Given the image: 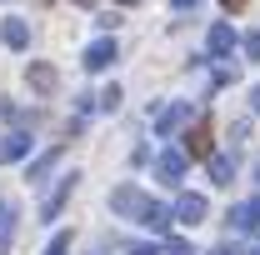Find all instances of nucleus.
Returning a JSON list of instances; mask_svg holds the SVG:
<instances>
[{
    "instance_id": "obj_1",
    "label": "nucleus",
    "mask_w": 260,
    "mask_h": 255,
    "mask_svg": "<svg viewBox=\"0 0 260 255\" xmlns=\"http://www.w3.org/2000/svg\"><path fill=\"white\" fill-rule=\"evenodd\" d=\"M150 205H155V200L140 190V185H115V190H110V210H115V215H125V220H145V210H150Z\"/></svg>"
},
{
    "instance_id": "obj_2",
    "label": "nucleus",
    "mask_w": 260,
    "mask_h": 255,
    "mask_svg": "<svg viewBox=\"0 0 260 255\" xmlns=\"http://www.w3.org/2000/svg\"><path fill=\"white\" fill-rule=\"evenodd\" d=\"M115 60H120V45H115L110 35L90 40V45H85V55H80V65H85V70H110Z\"/></svg>"
},
{
    "instance_id": "obj_3",
    "label": "nucleus",
    "mask_w": 260,
    "mask_h": 255,
    "mask_svg": "<svg viewBox=\"0 0 260 255\" xmlns=\"http://www.w3.org/2000/svg\"><path fill=\"white\" fill-rule=\"evenodd\" d=\"M180 125H190V100H170L155 110V135H175Z\"/></svg>"
},
{
    "instance_id": "obj_4",
    "label": "nucleus",
    "mask_w": 260,
    "mask_h": 255,
    "mask_svg": "<svg viewBox=\"0 0 260 255\" xmlns=\"http://www.w3.org/2000/svg\"><path fill=\"white\" fill-rule=\"evenodd\" d=\"M210 135H215V130H210V120L200 115L195 130H185V155H190V160H210V155H215V140H210Z\"/></svg>"
},
{
    "instance_id": "obj_5",
    "label": "nucleus",
    "mask_w": 260,
    "mask_h": 255,
    "mask_svg": "<svg viewBox=\"0 0 260 255\" xmlns=\"http://www.w3.org/2000/svg\"><path fill=\"white\" fill-rule=\"evenodd\" d=\"M170 215H175V220H180V225H200V220H205V215H210V205H205V195L185 190V195H180V200H175V205H170Z\"/></svg>"
},
{
    "instance_id": "obj_6",
    "label": "nucleus",
    "mask_w": 260,
    "mask_h": 255,
    "mask_svg": "<svg viewBox=\"0 0 260 255\" xmlns=\"http://www.w3.org/2000/svg\"><path fill=\"white\" fill-rule=\"evenodd\" d=\"M30 135H25V130H5V135H0V165H15V160H25L30 155Z\"/></svg>"
},
{
    "instance_id": "obj_7",
    "label": "nucleus",
    "mask_w": 260,
    "mask_h": 255,
    "mask_svg": "<svg viewBox=\"0 0 260 255\" xmlns=\"http://www.w3.org/2000/svg\"><path fill=\"white\" fill-rule=\"evenodd\" d=\"M155 175H160L165 185H180V180H185V150H165V155L155 160Z\"/></svg>"
},
{
    "instance_id": "obj_8",
    "label": "nucleus",
    "mask_w": 260,
    "mask_h": 255,
    "mask_svg": "<svg viewBox=\"0 0 260 255\" xmlns=\"http://www.w3.org/2000/svg\"><path fill=\"white\" fill-rule=\"evenodd\" d=\"M75 180H80V175L70 170V175H60V185L45 195V205H40V215H45V220H55V215H60V205L70 200V190H75Z\"/></svg>"
},
{
    "instance_id": "obj_9",
    "label": "nucleus",
    "mask_w": 260,
    "mask_h": 255,
    "mask_svg": "<svg viewBox=\"0 0 260 255\" xmlns=\"http://www.w3.org/2000/svg\"><path fill=\"white\" fill-rule=\"evenodd\" d=\"M25 80H30V90H40V95H50V90L60 85L55 65H45V60H30V70H25Z\"/></svg>"
},
{
    "instance_id": "obj_10",
    "label": "nucleus",
    "mask_w": 260,
    "mask_h": 255,
    "mask_svg": "<svg viewBox=\"0 0 260 255\" xmlns=\"http://www.w3.org/2000/svg\"><path fill=\"white\" fill-rule=\"evenodd\" d=\"M0 40H5L10 50H25V45H30V25L10 15V20H0Z\"/></svg>"
},
{
    "instance_id": "obj_11",
    "label": "nucleus",
    "mask_w": 260,
    "mask_h": 255,
    "mask_svg": "<svg viewBox=\"0 0 260 255\" xmlns=\"http://www.w3.org/2000/svg\"><path fill=\"white\" fill-rule=\"evenodd\" d=\"M230 50H235V30H230L225 20H215V25H210V55H215V60H225Z\"/></svg>"
},
{
    "instance_id": "obj_12",
    "label": "nucleus",
    "mask_w": 260,
    "mask_h": 255,
    "mask_svg": "<svg viewBox=\"0 0 260 255\" xmlns=\"http://www.w3.org/2000/svg\"><path fill=\"white\" fill-rule=\"evenodd\" d=\"M60 155H65V145H50V150H45L40 160H30V170H25V180H45V175L55 170V160H60Z\"/></svg>"
},
{
    "instance_id": "obj_13",
    "label": "nucleus",
    "mask_w": 260,
    "mask_h": 255,
    "mask_svg": "<svg viewBox=\"0 0 260 255\" xmlns=\"http://www.w3.org/2000/svg\"><path fill=\"white\" fill-rule=\"evenodd\" d=\"M205 165H210V180H215V185H230V180H235V160L230 155H210Z\"/></svg>"
},
{
    "instance_id": "obj_14",
    "label": "nucleus",
    "mask_w": 260,
    "mask_h": 255,
    "mask_svg": "<svg viewBox=\"0 0 260 255\" xmlns=\"http://www.w3.org/2000/svg\"><path fill=\"white\" fill-rule=\"evenodd\" d=\"M145 230H155V235H165V230H170V225H175V215H170V210H165V205H150V210H145Z\"/></svg>"
},
{
    "instance_id": "obj_15",
    "label": "nucleus",
    "mask_w": 260,
    "mask_h": 255,
    "mask_svg": "<svg viewBox=\"0 0 260 255\" xmlns=\"http://www.w3.org/2000/svg\"><path fill=\"white\" fill-rule=\"evenodd\" d=\"M10 235H15V205L0 200V240H10Z\"/></svg>"
},
{
    "instance_id": "obj_16",
    "label": "nucleus",
    "mask_w": 260,
    "mask_h": 255,
    "mask_svg": "<svg viewBox=\"0 0 260 255\" xmlns=\"http://www.w3.org/2000/svg\"><path fill=\"white\" fill-rule=\"evenodd\" d=\"M95 105L100 110H115V105H120V85H105V90L95 95Z\"/></svg>"
},
{
    "instance_id": "obj_17",
    "label": "nucleus",
    "mask_w": 260,
    "mask_h": 255,
    "mask_svg": "<svg viewBox=\"0 0 260 255\" xmlns=\"http://www.w3.org/2000/svg\"><path fill=\"white\" fill-rule=\"evenodd\" d=\"M225 220L235 225V230H250V210H245V205H235V210H230Z\"/></svg>"
},
{
    "instance_id": "obj_18",
    "label": "nucleus",
    "mask_w": 260,
    "mask_h": 255,
    "mask_svg": "<svg viewBox=\"0 0 260 255\" xmlns=\"http://www.w3.org/2000/svg\"><path fill=\"white\" fill-rule=\"evenodd\" d=\"M165 255H195V250H190V240H180V235H170V240H165Z\"/></svg>"
},
{
    "instance_id": "obj_19",
    "label": "nucleus",
    "mask_w": 260,
    "mask_h": 255,
    "mask_svg": "<svg viewBox=\"0 0 260 255\" xmlns=\"http://www.w3.org/2000/svg\"><path fill=\"white\" fill-rule=\"evenodd\" d=\"M65 250H70V235H65V230H60V235H55V240L45 245V255H65Z\"/></svg>"
},
{
    "instance_id": "obj_20",
    "label": "nucleus",
    "mask_w": 260,
    "mask_h": 255,
    "mask_svg": "<svg viewBox=\"0 0 260 255\" xmlns=\"http://www.w3.org/2000/svg\"><path fill=\"white\" fill-rule=\"evenodd\" d=\"M245 55H250V60H260V30L245 35Z\"/></svg>"
},
{
    "instance_id": "obj_21",
    "label": "nucleus",
    "mask_w": 260,
    "mask_h": 255,
    "mask_svg": "<svg viewBox=\"0 0 260 255\" xmlns=\"http://www.w3.org/2000/svg\"><path fill=\"white\" fill-rule=\"evenodd\" d=\"M245 210H250V230H260V195L250 200V205H245Z\"/></svg>"
},
{
    "instance_id": "obj_22",
    "label": "nucleus",
    "mask_w": 260,
    "mask_h": 255,
    "mask_svg": "<svg viewBox=\"0 0 260 255\" xmlns=\"http://www.w3.org/2000/svg\"><path fill=\"white\" fill-rule=\"evenodd\" d=\"M125 255H160V250H155V245H130Z\"/></svg>"
},
{
    "instance_id": "obj_23",
    "label": "nucleus",
    "mask_w": 260,
    "mask_h": 255,
    "mask_svg": "<svg viewBox=\"0 0 260 255\" xmlns=\"http://www.w3.org/2000/svg\"><path fill=\"white\" fill-rule=\"evenodd\" d=\"M170 5H175V10H195L200 0H170Z\"/></svg>"
},
{
    "instance_id": "obj_24",
    "label": "nucleus",
    "mask_w": 260,
    "mask_h": 255,
    "mask_svg": "<svg viewBox=\"0 0 260 255\" xmlns=\"http://www.w3.org/2000/svg\"><path fill=\"white\" fill-rule=\"evenodd\" d=\"M215 255H245V250H240V245H220Z\"/></svg>"
},
{
    "instance_id": "obj_25",
    "label": "nucleus",
    "mask_w": 260,
    "mask_h": 255,
    "mask_svg": "<svg viewBox=\"0 0 260 255\" xmlns=\"http://www.w3.org/2000/svg\"><path fill=\"white\" fill-rule=\"evenodd\" d=\"M220 5H225V10H245V0H220Z\"/></svg>"
},
{
    "instance_id": "obj_26",
    "label": "nucleus",
    "mask_w": 260,
    "mask_h": 255,
    "mask_svg": "<svg viewBox=\"0 0 260 255\" xmlns=\"http://www.w3.org/2000/svg\"><path fill=\"white\" fill-rule=\"evenodd\" d=\"M250 110H260V85H255V90H250Z\"/></svg>"
},
{
    "instance_id": "obj_27",
    "label": "nucleus",
    "mask_w": 260,
    "mask_h": 255,
    "mask_svg": "<svg viewBox=\"0 0 260 255\" xmlns=\"http://www.w3.org/2000/svg\"><path fill=\"white\" fill-rule=\"evenodd\" d=\"M115 5H135V0H115Z\"/></svg>"
},
{
    "instance_id": "obj_28",
    "label": "nucleus",
    "mask_w": 260,
    "mask_h": 255,
    "mask_svg": "<svg viewBox=\"0 0 260 255\" xmlns=\"http://www.w3.org/2000/svg\"><path fill=\"white\" fill-rule=\"evenodd\" d=\"M80 5H90V0H80Z\"/></svg>"
},
{
    "instance_id": "obj_29",
    "label": "nucleus",
    "mask_w": 260,
    "mask_h": 255,
    "mask_svg": "<svg viewBox=\"0 0 260 255\" xmlns=\"http://www.w3.org/2000/svg\"><path fill=\"white\" fill-rule=\"evenodd\" d=\"M255 255H260V245H255Z\"/></svg>"
}]
</instances>
